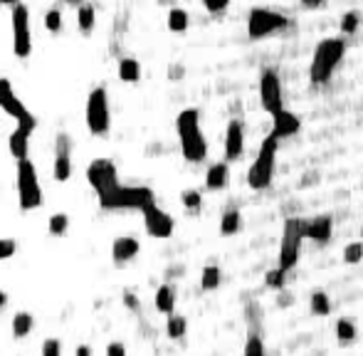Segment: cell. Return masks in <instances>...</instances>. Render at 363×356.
Listing matches in <instances>:
<instances>
[{
	"instance_id": "10",
	"label": "cell",
	"mask_w": 363,
	"mask_h": 356,
	"mask_svg": "<svg viewBox=\"0 0 363 356\" xmlns=\"http://www.w3.org/2000/svg\"><path fill=\"white\" fill-rule=\"evenodd\" d=\"M0 109H3L6 114H10V117L15 119L20 126H25V129H30V131L37 129L35 114L25 107L23 99H18V95H15L10 79H6V77L0 79Z\"/></svg>"
},
{
	"instance_id": "23",
	"label": "cell",
	"mask_w": 363,
	"mask_h": 356,
	"mask_svg": "<svg viewBox=\"0 0 363 356\" xmlns=\"http://www.w3.org/2000/svg\"><path fill=\"white\" fill-rule=\"evenodd\" d=\"M77 25H79V30H82L84 35L92 32L94 25H97V10H94V6H89V3H82V6H79V12H77Z\"/></svg>"
},
{
	"instance_id": "5",
	"label": "cell",
	"mask_w": 363,
	"mask_h": 356,
	"mask_svg": "<svg viewBox=\"0 0 363 356\" xmlns=\"http://www.w3.org/2000/svg\"><path fill=\"white\" fill-rule=\"evenodd\" d=\"M15 186H18V203L23 210H35V208L42 206V188L40 181H37V168L30 159H18Z\"/></svg>"
},
{
	"instance_id": "44",
	"label": "cell",
	"mask_w": 363,
	"mask_h": 356,
	"mask_svg": "<svg viewBox=\"0 0 363 356\" xmlns=\"http://www.w3.org/2000/svg\"><path fill=\"white\" fill-rule=\"evenodd\" d=\"M77 356H92V349H89V346H79V349H77Z\"/></svg>"
},
{
	"instance_id": "12",
	"label": "cell",
	"mask_w": 363,
	"mask_h": 356,
	"mask_svg": "<svg viewBox=\"0 0 363 356\" xmlns=\"http://www.w3.org/2000/svg\"><path fill=\"white\" fill-rule=\"evenodd\" d=\"M87 181H89V186L94 188V193H97V196H104V193H109V190L119 186L117 166H114L112 161H106V159L92 161V164H89V168H87Z\"/></svg>"
},
{
	"instance_id": "40",
	"label": "cell",
	"mask_w": 363,
	"mask_h": 356,
	"mask_svg": "<svg viewBox=\"0 0 363 356\" xmlns=\"http://www.w3.org/2000/svg\"><path fill=\"white\" fill-rule=\"evenodd\" d=\"M203 6H205V10L220 12V10H225V8L230 6V0H203Z\"/></svg>"
},
{
	"instance_id": "28",
	"label": "cell",
	"mask_w": 363,
	"mask_h": 356,
	"mask_svg": "<svg viewBox=\"0 0 363 356\" xmlns=\"http://www.w3.org/2000/svg\"><path fill=\"white\" fill-rule=\"evenodd\" d=\"M188 25H190V18H188V12L183 8H173L168 12V30L170 32H186Z\"/></svg>"
},
{
	"instance_id": "16",
	"label": "cell",
	"mask_w": 363,
	"mask_h": 356,
	"mask_svg": "<svg viewBox=\"0 0 363 356\" xmlns=\"http://www.w3.org/2000/svg\"><path fill=\"white\" fill-rule=\"evenodd\" d=\"M245 151V129L242 121H230L225 129V161H237Z\"/></svg>"
},
{
	"instance_id": "31",
	"label": "cell",
	"mask_w": 363,
	"mask_h": 356,
	"mask_svg": "<svg viewBox=\"0 0 363 356\" xmlns=\"http://www.w3.org/2000/svg\"><path fill=\"white\" fill-rule=\"evenodd\" d=\"M242 356H267L264 354V342L257 332H250L247 334V342H245V351Z\"/></svg>"
},
{
	"instance_id": "6",
	"label": "cell",
	"mask_w": 363,
	"mask_h": 356,
	"mask_svg": "<svg viewBox=\"0 0 363 356\" xmlns=\"http://www.w3.org/2000/svg\"><path fill=\"white\" fill-rule=\"evenodd\" d=\"M87 129L94 137H106L112 129V109H109V95L106 87H94L87 97Z\"/></svg>"
},
{
	"instance_id": "37",
	"label": "cell",
	"mask_w": 363,
	"mask_h": 356,
	"mask_svg": "<svg viewBox=\"0 0 363 356\" xmlns=\"http://www.w3.org/2000/svg\"><path fill=\"white\" fill-rule=\"evenodd\" d=\"M181 201H183V206H186L188 210H200V203H203V198H200L198 190H183Z\"/></svg>"
},
{
	"instance_id": "8",
	"label": "cell",
	"mask_w": 363,
	"mask_h": 356,
	"mask_svg": "<svg viewBox=\"0 0 363 356\" xmlns=\"http://www.w3.org/2000/svg\"><path fill=\"white\" fill-rule=\"evenodd\" d=\"M289 28V20L277 10L270 8H252L247 15V35L252 40H262V37L277 35L282 30Z\"/></svg>"
},
{
	"instance_id": "19",
	"label": "cell",
	"mask_w": 363,
	"mask_h": 356,
	"mask_svg": "<svg viewBox=\"0 0 363 356\" xmlns=\"http://www.w3.org/2000/svg\"><path fill=\"white\" fill-rule=\"evenodd\" d=\"M139 250H141V245L136 237H117L112 245V257L117 262H129L139 255Z\"/></svg>"
},
{
	"instance_id": "4",
	"label": "cell",
	"mask_w": 363,
	"mask_h": 356,
	"mask_svg": "<svg viewBox=\"0 0 363 356\" xmlns=\"http://www.w3.org/2000/svg\"><path fill=\"white\" fill-rule=\"evenodd\" d=\"M277 148H279V139L275 134L264 137L259 144L257 159L252 161L250 171H247V184L255 190L270 188L272 178H275V164H277Z\"/></svg>"
},
{
	"instance_id": "18",
	"label": "cell",
	"mask_w": 363,
	"mask_h": 356,
	"mask_svg": "<svg viewBox=\"0 0 363 356\" xmlns=\"http://www.w3.org/2000/svg\"><path fill=\"white\" fill-rule=\"evenodd\" d=\"M30 134H32V131L18 124V126H15V131L10 134V139H8V148H10V154L15 156V161H18V159H28Z\"/></svg>"
},
{
	"instance_id": "13",
	"label": "cell",
	"mask_w": 363,
	"mask_h": 356,
	"mask_svg": "<svg viewBox=\"0 0 363 356\" xmlns=\"http://www.w3.org/2000/svg\"><path fill=\"white\" fill-rule=\"evenodd\" d=\"M144 226H146V233L151 237H170L173 235V218H170L166 210H161L159 206H148L144 210Z\"/></svg>"
},
{
	"instance_id": "29",
	"label": "cell",
	"mask_w": 363,
	"mask_h": 356,
	"mask_svg": "<svg viewBox=\"0 0 363 356\" xmlns=\"http://www.w3.org/2000/svg\"><path fill=\"white\" fill-rule=\"evenodd\" d=\"M356 324H353L351 319H346V317H341L339 322H336V337H339L341 344H351L353 339H356Z\"/></svg>"
},
{
	"instance_id": "20",
	"label": "cell",
	"mask_w": 363,
	"mask_h": 356,
	"mask_svg": "<svg viewBox=\"0 0 363 356\" xmlns=\"http://www.w3.org/2000/svg\"><path fill=\"white\" fill-rule=\"evenodd\" d=\"M228 178H230V171H228V164L220 161V164H213L205 173V188L208 190H220L228 186Z\"/></svg>"
},
{
	"instance_id": "47",
	"label": "cell",
	"mask_w": 363,
	"mask_h": 356,
	"mask_svg": "<svg viewBox=\"0 0 363 356\" xmlns=\"http://www.w3.org/2000/svg\"><path fill=\"white\" fill-rule=\"evenodd\" d=\"M65 3H67V6H77V8H79V6L84 3V0H65Z\"/></svg>"
},
{
	"instance_id": "14",
	"label": "cell",
	"mask_w": 363,
	"mask_h": 356,
	"mask_svg": "<svg viewBox=\"0 0 363 356\" xmlns=\"http://www.w3.org/2000/svg\"><path fill=\"white\" fill-rule=\"evenodd\" d=\"M70 154H72V139L67 137V134H59L57 144H55V166H52V176L59 184L70 181V176H72Z\"/></svg>"
},
{
	"instance_id": "46",
	"label": "cell",
	"mask_w": 363,
	"mask_h": 356,
	"mask_svg": "<svg viewBox=\"0 0 363 356\" xmlns=\"http://www.w3.org/2000/svg\"><path fill=\"white\" fill-rule=\"evenodd\" d=\"M6 304H8V295H6V292H0V309L6 307Z\"/></svg>"
},
{
	"instance_id": "32",
	"label": "cell",
	"mask_w": 363,
	"mask_h": 356,
	"mask_svg": "<svg viewBox=\"0 0 363 356\" xmlns=\"http://www.w3.org/2000/svg\"><path fill=\"white\" fill-rule=\"evenodd\" d=\"M358 25H361V12L349 10L341 15V32H344V35H353L358 30Z\"/></svg>"
},
{
	"instance_id": "33",
	"label": "cell",
	"mask_w": 363,
	"mask_h": 356,
	"mask_svg": "<svg viewBox=\"0 0 363 356\" xmlns=\"http://www.w3.org/2000/svg\"><path fill=\"white\" fill-rule=\"evenodd\" d=\"M264 282H267V287H272V290H282L284 282H287V270L275 267V270H270V273L264 275Z\"/></svg>"
},
{
	"instance_id": "39",
	"label": "cell",
	"mask_w": 363,
	"mask_h": 356,
	"mask_svg": "<svg viewBox=\"0 0 363 356\" xmlns=\"http://www.w3.org/2000/svg\"><path fill=\"white\" fill-rule=\"evenodd\" d=\"M15 250H18V245H15V240H0V262L8 260V257L15 255Z\"/></svg>"
},
{
	"instance_id": "7",
	"label": "cell",
	"mask_w": 363,
	"mask_h": 356,
	"mask_svg": "<svg viewBox=\"0 0 363 356\" xmlns=\"http://www.w3.org/2000/svg\"><path fill=\"white\" fill-rule=\"evenodd\" d=\"M304 223L302 218H287L282 228V243H279V265L282 270H294L302 253V240H304Z\"/></svg>"
},
{
	"instance_id": "27",
	"label": "cell",
	"mask_w": 363,
	"mask_h": 356,
	"mask_svg": "<svg viewBox=\"0 0 363 356\" xmlns=\"http://www.w3.org/2000/svg\"><path fill=\"white\" fill-rule=\"evenodd\" d=\"M309 307L317 317H326L328 312H331V299H328V295L324 290H317L314 295H311Z\"/></svg>"
},
{
	"instance_id": "15",
	"label": "cell",
	"mask_w": 363,
	"mask_h": 356,
	"mask_svg": "<svg viewBox=\"0 0 363 356\" xmlns=\"http://www.w3.org/2000/svg\"><path fill=\"white\" fill-rule=\"evenodd\" d=\"M299 129H302V119L289 109H279V112L272 114V134L277 139L294 137V134H299Z\"/></svg>"
},
{
	"instance_id": "36",
	"label": "cell",
	"mask_w": 363,
	"mask_h": 356,
	"mask_svg": "<svg viewBox=\"0 0 363 356\" xmlns=\"http://www.w3.org/2000/svg\"><path fill=\"white\" fill-rule=\"evenodd\" d=\"M344 260L349 265H356V262L363 260V243H349L344 248Z\"/></svg>"
},
{
	"instance_id": "22",
	"label": "cell",
	"mask_w": 363,
	"mask_h": 356,
	"mask_svg": "<svg viewBox=\"0 0 363 356\" xmlns=\"http://www.w3.org/2000/svg\"><path fill=\"white\" fill-rule=\"evenodd\" d=\"M173 307H176V290L170 285H161L156 290V309L164 312V315H170Z\"/></svg>"
},
{
	"instance_id": "30",
	"label": "cell",
	"mask_w": 363,
	"mask_h": 356,
	"mask_svg": "<svg viewBox=\"0 0 363 356\" xmlns=\"http://www.w3.org/2000/svg\"><path fill=\"white\" fill-rule=\"evenodd\" d=\"M186 329H188V322H186V317H181V315H173V312H170V317H168V324H166V332H168V337H170V339H181L183 334H186Z\"/></svg>"
},
{
	"instance_id": "21",
	"label": "cell",
	"mask_w": 363,
	"mask_h": 356,
	"mask_svg": "<svg viewBox=\"0 0 363 356\" xmlns=\"http://www.w3.org/2000/svg\"><path fill=\"white\" fill-rule=\"evenodd\" d=\"M119 79L126 84H134L141 79V65H139V59L134 57H124L119 59Z\"/></svg>"
},
{
	"instance_id": "48",
	"label": "cell",
	"mask_w": 363,
	"mask_h": 356,
	"mask_svg": "<svg viewBox=\"0 0 363 356\" xmlns=\"http://www.w3.org/2000/svg\"><path fill=\"white\" fill-rule=\"evenodd\" d=\"M361 237H363V226H361Z\"/></svg>"
},
{
	"instance_id": "25",
	"label": "cell",
	"mask_w": 363,
	"mask_h": 356,
	"mask_svg": "<svg viewBox=\"0 0 363 356\" xmlns=\"http://www.w3.org/2000/svg\"><path fill=\"white\" fill-rule=\"evenodd\" d=\"M32 324H35V319H32L30 312H18V315L12 317V334L18 339L28 337V334L32 332Z\"/></svg>"
},
{
	"instance_id": "9",
	"label": "cell",
	"mask_w": 363,
	"mask_h": 356,
	"mask_svg": "<svg viewBox=\"0 0 363 356\" xmlns=\"http://www.w3.org/2000/svg\"><path fill=\"white\" fill-rule=\"evenodd\" d=\"M12 23V55L18 59H28L32 55V30H30V8L25 3H15L10 8Z\"/></svg>"
},
{
	"instance_id": "41",
	"label": "cell",
	"mask_w": 363,
	"mask_h": 356,
	"mask_svg": "<svg viewBox=\"0 0 363 356\" xmlns=\"http://www.w3.org/2000/svg\"><path fill=\"white\" fill-rule=\"evenodd\" d=\"M106 356H126V346L121 342H112V344L106 346Z\"/></svg>"
},
{
	"instance_id": "11",
	"label": "cell",
	"mask_w": 363,
	"mask_h": 356,
	"mask_svg": "<svg viewBox=\"0 0 363 356\" xmlns=\"http://www.w3.org/2000/svg\"><path fill=\"white\" fill-rule=\"evenodd\" d=\"M259 104L267 114H275L279 109H284V99H282V82L277 70L272 67H264L259 72Z\"/></svg>"
},
{
	"instance_id": "3",
	"label": "cell",
	"mask_w": 363,
	"mask_h": 356,
	"mask_svg": "<svg viewBox=\"0 0 363 356\" xmlns=\"http://www.w3.org/2000/svg\"><path fill=\"white\" fill-rule=\"evenodd\" d=\"M99 206L106 210H146L148 206H156V196L146 186H121L112 188L109 193L99 196Z\"/></svg>"
},
{
	"instance_id": "35",
	"label": "cell",
	"mask_w": 363,
	"mask_h": 356,
	"mask_svg": "<svg viewBox=\"0 0 363 356\" xmlns=\"http://www.w3.org/2000/svg\"><path fill=\"white\" fill-rule=\"evenodd\" d=\"M50 233L52 235H65L67 233V228H70V218H67L65 213H55L52 218H50Z\"/></svg>"
},
{
	"instance_id": "24",
	"label": "cell",
	"mask_w": 363,
	"mask_h": 356,
	"mask_svg": "<svg viewBox=\"0 0 363 356\" xmlns=\"http://www.w3.org/2000/svg\"><path fill=\"white\" fill-rule=\"evenodd\" d=\"M240 226H242V218H240V210H225L223 218H220V233L223 235H235V233H240Z\"/></svg>"
},
{
	"instance_id": "42",
	"label": "cell",
	"mask_w": 363,
	"mask_h": 356,
	"mask_svg": "<svg viewBox=\"0 0 363 356\" xmlns=\"http://www.w3.org/2000/svg\"><path fill=\"white\" fill-rule=\"evenodd\" d=\"M326 0H302V6L309 8V10H314V8H322Z\"/></svg>"
},
{
	"instance_id": "34",
	"label": "cell",
	"mask_w": 363,
	"mask_h": 356,
	"mask_svg": "<svg viewBox=\"0 0 363 356\" xmlns=\"http://www.w3.org/2000/svg\"><path fill=\"white\" fill-rule=\"evenodd\" d=\"M45 28L47 32H52V35H57L59 30H62V12H59L57 8H50V10L45 12Z\"/></svg>"
},
{
	"instance_id": "38",
	"label": "cell",
	"mask_w": 363,
	"mask_h": 356,
	"mask_svg": "<svg viewBox=\"0 0 363 356\" xmlns=\"http://www.w3.org/2000/svg\"><path fill=\"white\" fill-rule=\"evenodd\" d=\"M42 356H62V344L57 339H47L42 344Z\"/></svg>"
},
{
	"instance_id": "17",
	"label": "cell",
	"mask_w": 363,
	"mask_h": 356,
	"mask_svg": "<svg viewBox=\"0 0 363 356\" xmlns=\"http://www.w3.org/2000/svg\"><path fill=\"white\" fill-rule=\"evenodd\" d=\"M331 233H334V218L331 215H317V218L306 220L304 223V237L314 240L317 245H324L331 240Z\"/></svg>"
},
{
	"instance_id": "43",
	"label": "cell",
	"mask_w": 363,
	"mask_h": 356,
	"mask_svg": "<svg viewBox=\"0 0 363 356\" xmlns=\"http://www.w3.org/2000/svg\"><path fill=\"white\" fill-rule=\"evenodd\" d=\"M126 304H129L131 309L139 307V302H136V297H134V295H126Z\"/></svg>"
},
{
	"instance_id": "1",
	"label": "cell",
	"mask_w": 363,
	"mask_h": 356,
	"mask_svg": "<svg viewBox=\"0 0 363 356\" xmlns=\"http://www.w3.org/2000/svg\"><path fill=\"white\" fill-rule=\"evenodd\" d=\"M344 55H346V40H341V37H324L317 48H314V55H311V65H309L311 84L324 87V84L331 82V77H334L336 67L341 65Z\"/></svg>"
},
{
	"instance_id": "26",
	"label": "cell",
	"mask_w": 363,
	"mask_h": 356,
	"mask_svg": "<svg viewBox=\"0 0 363 356\" xmlns=\"http://www.w3.org/2000/svg\"><path fill=\"white\" fill-rule=\"evenodd\" d=\"M200 287L205 292H213L220 287V267L217 265H205L203 275H200Z\"/></svg>"
},
{
	"instance_id": "2",
	"label": "cell",
	"mask_w": 363,
	"mask_h": 356,
	"mask_svg": "<svg viewBox=\"0 0 363 356\" xmlns=\"http://www.w3.org/2000/svg\"><path fill=\"white\" fill-rule=\"evenodd\" d=\"M176 131L181 137L183 159L190 161V164H200L208 156V144H205L203 131H200L198 109H183L176 117Z\"/></svg>"
},
{
	"instance_id": "45",
	"label": "cell",
	"mask_w": 363,
	"mask_h": 356,
	"mask_svg": "<svg viewBox=\"0 0 363 356\" xmlns=\"http://www.w3.org/2000/svg\"><path fill=\"white\" fill-rule=\"evenodd\" d=\"M15 3H20V0H0V6H6V8H12Z\"/></svg>"
}]
</instances>
